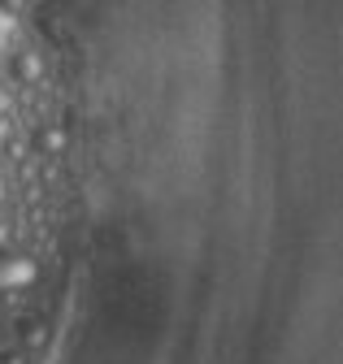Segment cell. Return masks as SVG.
<instances>
[{"label":"cell","mask_w":343,"mask_h":364,"mask_svg":"<svg viewBox=\"0 0 343 364\" xmlns=\"http://www.w3.org/2000/svg\"><path fill=\"white\" fill-rule=\"evenodd\" d=\"M35 278H39V264L26 252L0 247V295H18V291L35 287Z\"/></svg>","instance_id":"cell-1"},{"label":"cell","mask_w":343,"mask_h":364,"mask_svg":"<svg viewBox=\"0 0 343 364\" xmlns=\"http://www.w3.org/2000/svg\"><path fill=\"white\" fill-rule=\"evenodd\" d=\"M14 78L26 82V87L44 78V61H39V53H14Z\"/></svg>","instance_id":"cell-2"},{"label":"cell","mask_w":343,"mask_h":364,"mask_svg":"<svg viewBox=\"0 0 343 364\" xmlns=\"http://www.w3.org/2000/svg\"><path fill=\"white\" fill-rule=\"evenodd\" d=\"M39 152H44V156H61L65 152V130L61 126H44V130H39Z\"/></svg>","instance_id":"cell-4"},{"label":"cell","mask_w":343,"mask_h":364,"mask_svg":"<svg viewBox=\"0 0 343 364\" xmlns=\"http://www.w3.org/2000/svg\"><path fill=\"white\" fill-rule=\"evenodd\" d=\"M0 247H9V225L0 221Z\"/></svg>","instance_id":"cell-8"},{"label":"cell","mask_w":343,"mask_h":364,"mask_svg":"<svg viewBox=\"0 0 343 364\" xmlns=\"http://www.w3.org/2000/svg\"><path fill=\"white\" fill-rule=\"evenodd\" d=\"M18 343H22V351H39V347L48 343V330L39 326V321H22L18 326Z\"/></svg>","instance_id":"cell-3"},{"label":"cell","mask_w":343,"mask_h":364,"mask_svg":"<svg viewBox=\"0 0 343 364\" xmlns=\"http://www.w3.org/2000/svg\"><path fill=\"white\" fill-rule=\"evenodd\" d=\"M18 43V14H9V9H0V57H5L9 48Z\"/></svg>","instance_id":"cell-5"},{"label":"cell","mask_w":343,"mask_h":364,"mask_svg":"<svg viewBox=\"0 0 343 364\" xmlns=\"http://www.w3.org/2000/svg\"><path fill=\"white\" fill-rule=\"evenodd\" d=\"M0 9H9V14H22V9H26V0H0Z\"/></svg>","instance_id":"cell-6"},{"label":"cell","mask_w":343,"mask_h":364,"mask_svg":"<svg viewBox=\"0 0 343 364\" xmlns=\"http://www.w3.org/2000/svg\"><path fill=\"white\" fill-rule=\"evenodd\" d=\"M5 200H9V187H5V173H0V208H5Z\"/></svg>","instance_id":"cell-7"}]
</instances>
